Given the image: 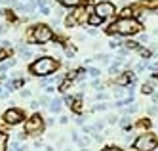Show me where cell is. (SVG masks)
<instances>
[{
    "mask_svg": "<svg viewBox=\"0 0 158 151\" xmlns=\"http://www.w3.org/2000/svg\"><path fill=\"white\" fill-rule=\"evenodd\" d=\"M4 121L10 124H19L23 121V113L19 109H8L4 113Z\"/></svg>",
    "mask_w": 158,
    "mask_h": 151,
    "instance_id": "7",
    "label": "cell"
},
{
    "mask_svg": "<svg viewBox=\"0 0 158 151\" xmlns=\"http://www.w3.org/2000/svg\"><path fill=\"white\" fill-rule=\"evenodd\" d=\"M156 145H158V138H156V134H153V132L141 134L135 140V143H133V147H135L137 151H153Z\"/></svg>",
    "mask_w": 158,
    "mask_h": 151,
    "instance_id": "3",
    "label": "cell"
},
{
    "mask_svg": "<svg viewBox=\"0 0 158 151\" xmlns=\"http://www.w3.org/2000/svg\"><path fill=\"white\" fill-rule=\"evenodd\" d=\"M23 2H27V0H23Z\"/></svg>",
    "mask_w": 158,
    "mask_h": 151,
    "instance_id": "32",
    "label": "cell"
},
{
    "mask_svg": "<svg viewBox=\"0 0 158 151\" xmlns=\"http://www.w3.org/2000/svg\"><path fill=\"white\" fill-rule=\"evenodd\" d=\"M40 14L42 15H50V8H48V6H42V8H40Z\"/></svg>",
    "mask_w": 158,
    "mask_h": 151,
    "instance_id": "17",
    "label": "cell"
},
{
    "mask_svg": "<svg viewBox=\"0 0 158 151\" xmlns=\"http://www.w3.org/2000/svg\"><path fill=\"white\" fill-rule=\"evenodd\" d=\"M86 73H90V77H95V78H97V77H99V69H95V67H90V69H86Z\"/></svg>",
    "mask_w": 158,
    "mask_h": 151,
    "instance_id": "13",
    "label": "cell"
},
{
    "mask_svg": "<svg viewBox=\"0 0 158 151\" xmlns=\"http://www.w3.org/2000/svg\"><path fill=\"white\" fill-rule=\"evenodd\" d=\"M21 96L23 98H31V92H29V90H21Z\"/></svg>",
    "mask_w": 158,
    "mask_h": 151,
    "instance_id": "23",
    "label": "cell"
},
{
    "mask_svg": "<svg viewBox=\"0 0 158 151\" xmlns=\"http://www.w3.org/2000/svg\"><path fill=\"white\" fill-rule=\"evenodd\" d=\"M50 111L52 113H59V111H61V100H59V98L50 101Z\"/></svg>",
    "mask_w": 158,
    "mask_h": 151,
    "instance_id": "9",
    "label": "cell"
},
{
    "mask_svg": "<svg viewBox=\"0 0 158 151\" xmlns=\"http://www.w3.org/2000/svg\"><path fill=\"white\" fill-rule=\"evenodd\" d=\"M42 128H44V119L42 117H38V115H34L31 121H27V124H25V132L27 134H38L42 132Z\"/></svg>",
    "mask_w": 158,
    "mask_h": 151,
    "instance_id": "5",
    "label": "cell"
},
{
    "mask_svg": "<svg viewBox=\"0 0 158 151\" xmlns=\"http://www.w3.org/2000/svg\"><path fill=\"white\" fill-rule=\"evenodd\" d=\"M59 123H63V124H67V123H69V117H65V115H63V117H61V121H59Z\"/></svg>",
    "mask_w": 158,
    "mask_h": 151,
    "instance_id": "28",
    "label": "cell"
},
{
    "mask_svg": "<svg viewBox=\"0 0 158 151\" xmlns=\"http://www.w3.org/2000/svg\"><path fill=\"white\" fill-rule=\"evenodd\" d=\"M158 84V78L156 77H153V78H149L147 82H143V86H141V92L143 94H153V90H154V86Z\"/></svg>",
    "mask_w": 158,
    "mask_h": 151,
    "instance_id": "8",
    "label": "cell"
},
{
    "mask_svg": "<svg viewBox=\"0 0 158 151\" xmlns=\"http://www.w3.org/2000/svg\"><path fill=\"white\" fill-rule=\"evenodd\" d=\"M6 31V27H4V25H2V23H0V35H2V33H4Z\"/></svg>",
    "mask_w": 158,
    "mask_h": 151,
    "instance_id": "29",
    "label": "cell"
},
{
    "mask_svg": "<svg viewBox=\"0 0 158 151\" xmlns=\"http://www.w3.org/2000/svg\"><path fill=\"white\" fill-rule=\"evenodd\" d=\"M109 46H111V48H120V46H122V42L118 40V38H113V40L109 42Z\"/></svg>",
    "mask_w": 158,
    "mask_h": 151,
    "instance_id": "14",
    "label": "cell"
},
{
    "mask_svg": "<svg viewBox=\"0 0 158 151\" xmlns=\"http://www.w3.org/2000/svg\"><path fill=\"white\" fill-rule=\"evenodd\" d=\"M101 21H103V19L97 17V15H91V17H90V23H91V25H99Z\"/></svg>",
    "mask_w": 158,
    "mask_h": 151,
    "instance_id": "15",
    "label": "cell"
},
{
    "mask_svg": "<svg viewBox=\"0 0 158 151\" xmlns=\"http://www.w3.org/2000/svg\"><path fill=\"white\" fill-rule=\"evenodd\" d=\"M107 109V105H105V103H99V105L95 107V111H105Z\"/></svg>",
    "mask_w": 158,
    "mask_h": 151,
    "instance_id": "21",
    "label": "cell"
},
{
    "mask_svg": "<svg viewBox=\"0 0 158 151\" xmlns=\"http://www.w3.org/2000/svg\"><path fill=\"white\" fill-rule=\"evenodd\" d=\"M139 54L143 55V57H149V55H150V52H149V50H139Z\"/></svg>",
    "mask_w": 158,
    "mask_h": 151,
    "instance_id": "20",
    "label": "cell"
},
{
    "mask_svg": "<svg viewBox=\"0 0 158 151\" xmlns=\"http://www.w3.org/2000/svg\"><path fill=\"white\" fill-rule=\"evenodd\" d=\"M156 35H158V31H156Z\"/></svg>",
    "mask_w": 158,
    "mask_h": 151,
    "instance_id": "33",
    "label": "cell"
},
{
    "mask_svg": "<svg viewBox=\"0 0 158 151\" xmlns=\"http://www.w3.org/2000/svg\"><path fill=\"white\" fill-rule=\"evenodd\" d=\"M54 38V33L48 25H36L32 29V40L38 42V44H44V42H50Z\"/></svg>",
    "mask_w": 158,
    "mask_h": 151,
    "instance_id": "4",
    "label": "cell"
},
{
    "mask_svg": "<svg viewBox=\"0 0 158 151\" xmlns=\"http://www.w3.org/2000/svg\"><path fill=\"white\" fill-rule=\"evenodd\" d=\"M114 94H116V98H122V96H124V90H120V88H116V90H114Z\"/></svg>",
    "mask_w": 158,
    "mask_h": 151,
    "instance_id": "19",
    "label": "cell"
},
{
    "mask_svg": "<svg viewBox=\"0 0 158 151\" xmlns=\"http://www.w3.org/2000/svg\"><path fill=\"white\" fill-rule=\"evenodd\" d=\"M4 149V136H2V134H0V151Z\"/></svg>",
    "mask_w": 158,
    "mask_h": 151,
    "instance_id": "26",
    "label": "cell"
},
{
    "mask_svg": "<svg viewBox=\"0 0 158 151\" xmlns=\"http://www.w3.org/2000/svg\"><path fill=\"white\" fill-rule=\"evenodd\" d=\"M126 46H128V50H137V48H139V46H137V42H133V40L126 42Z\"/></svg>",
    "mask_w": 158,
    "mask_h": 151,
    "instance_id": "16",
    "label": "cell"
},
{
    "mask_svg": "<svg viewBox=\"0 0 158 151\" xmlns=\"http://www.w3.org/2000/svg\"><path fill=\"white\" fill-rule=\"evenodd\" d=\"M82 2H86V0H61V4H63V6H69V8L78 6V4H82Z\"/></svg>",
    "mask_w": 158,
    "mask_h": 151,
    "instance_id": "11",
    "label": "cell"
},
{
    "mask_svg": "<svg viewBox=\"0 0 158 151\" xmlns=\"http://www.w3.org/2000/svg\"><path fill=\"white\" fill-rule=\"evenodd\" d=\"M139 40L141 42H147V40H149V37H147V35H139Z\"/></svg>",
    "mask_w": 158,
    "mask_h": 151,
    "instance_id": "27",
    "label": "cell"
},
{
    "mask_svg": "<svg viewBox=\"0 0 158 151\" xmlns=\"http://www.w3.org/2000/svg\"><path fill=\"white\" fill-rule=\"evenodd\" d=\"M6 96V92H2V88H0V98H4Z\"/></svg>",
    "mask_w": 158,
    "mask_h": 151,
    "instance_id": "31",
    "label": "cell"
},
{
    "mask_svg": "<svg viewBox=\"0 0 158 151\" xmlns=\"http://www.w3.org/2000/svg\"><path fill=\"white\" fill-rule=\"evenodd\" d=\"M122 15H124V17H130V15H131V10H124V12H122Z\"/></svg>",
    "mask_w": 158,
    "mask_h": 151,
    "instance_id": "24",
    "label": "cell"
},
{
    "mask_svg": "<svg viewBox=\"0 0 158 151\" xmlns=\"http://www.w3.org/2000/svg\"><path fill=\"white\" fill-rule=\"evenodd\" d=\"M65 54H67L69 57H72V55H74V48H65Z\"/></svg>",
    "mask_w": 158,
    "mask_h": 151,
    "instance_id": "18",
    "label": "cell"
},
{
    "mask_svg": "<svg viewBox=\"0 0 158 151\" xmlns=\"http://www.w3.org/2000/svg\"><path fill=\"white\" fill-rule=\"evenodd\" d=\"M46 151H55V149H54L52 145H46Z\"/></svg>",
    "mask_w": 158,
    "mask_h": 151,
    "instance_id": "30",
    "label": "cell"
},
{
    "mask_svg": "<svg viewBox=\"0 0 158 151\" xmlns=\"http://www.w3.org/2000/svg\"><path fill=\"white\" fill-rule=\"evenodd\" d=\"M10 151H25V145H21L19 142H12L10 143Z\"/></svg>",
    "mask_w": 158,
    "mask_h": 151,
    "instance_id": "12",
    "label": "cell"
},
{
    "mask_svg": "<svg viewBox=\"0 0 158 151\" xmlns=\"http://www.w3.org/2000/svg\"><path fill=\"white\" fill-rule=\"evenodd\" d=\"M93 10H95V14H97V17H101V19L111 17V15L114 14V6L111 4V2H99Z\"/></svg>",
    "mask_w": 158,
    "mask_h": 151,
    "instance_id": "6",
    "label": "cell"
},
{
    "mask_svg": "<svg viewBox=\"0 0 158 151\" xmlns=\"http://www.w3.org/2000/svg\"><path fill=\"white\" fill-rule=\"evenodd\" d=\"M111 31H116L118 35L130 37V35H135V33L141 31V23L135 21V19H131V17H122L120 21L111 25Z\"/></svg>",
    "mask_w": 158,
    "mask_h": 151,
    "instance_id": "1",
    "label": "cell"
},
{
    "mask_svg": "<svg viewBox=\"0 0 158 151\" xmlns=\"http://www.w3.org/2000/svg\"><path fill=\"white\" fill-rule=\"evenodd\" d=\"M19 54H21V57H25V60L32 57V50H31V48H25V46H21V48H19Z\"/></svg>",
    "mask_w": 158,
    "mask_h": 151,
    "instance_id": "10",
    "label": "cell"
},
{
    "mask_svg": "<svg viewBox=\"0 0 158 151\" xmlns=\"http://www.w3.org/2000/svg\"><path fill=\"white\" fill-rule=\"evenodd\" d=\"M57 61L54 60V57H40V60H36L34 63L31 65V71L36 75V77H46V75H50V73H54L55 69H57Z\"/></svg>",
    "mask_w": 158,
    "mask_h": 151,
    "instance_id": "2",
    "label": "cell"
},
{
    "mask_svg": "<svg viewBox=\"0 0 158 151\" xmlns=\"http://www.w3.org/2000/svg\"><path fill=\"white\" fill-rule=\"evenodd\" d=\"M137 109V105H130V107H128V109H126V113H133V111H135Z\"/></svg>",
    "mask_w": 158,
    "mask_h": 151,
    "instance_id": "25",
    "label": "cell"
},
{
    "mask_svg": "<svg viewBox=\"0 0 158 151\" xmlns=\"http://www.w3.org/2000/svg\"><path fill=\"white\" fill-rule=\"evenodd\" d=\"M103 151H122V149H120V147H113V145H111V147H105Z\"/></svg>",
    "mask_w": 158,
    "mask_h": 151,
    "instance_id": "22",
    "label": "cell"
}]
</instances>
